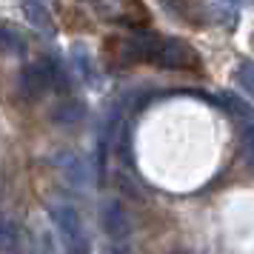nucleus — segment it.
<instances>
[{"label":"nucleus","mask_w":254,"mask_h":254,"mask_svg":"<svg viewBox=\"0 0 254 254\" xmlns=\"http://www.w3.org/2000/svg\"><path fill=\"white\" fill-rule=\"evenodd\" d=\"M226 103H229V112H234V115H240V117H252V106L246 103V100H240V97H234V94H226L223 97Z\"/></svg>","instance_id":"nucleus-11"},{"label":"nucleus","mask_w":254,"mask_h":254,"mask_svg":"<svg viewBox=\"0 0 254 254\" xmlns=\"http://www.w3.org/2000/svg\"><path fill=\"white\" fill-rule=\"evenodd\" d=\"M237 83L246 92H254V66L252 63H243L240 69H237Z\"/></svg>","instance_id":"nucleus-12"},{"label":"nucleus","mask_w":254,"mask_h":254,"mask_svg":"<svg viewBox=\"0 0 254 254\" xmlns=\"http://www.w3.org/2000/svg\"><path fill=\"white\" fill-rule=\"evenodd\" d=\"M83 117H86V106H83V100H77V97L63 100V103L52 112V120L60 123V126H74V123H80Z\"/></svg>","instance_id":"nucleus-8"},{"label":"nucleus","mask_w":254,"mask_h":254,"mask_svg":"<svg viewBox=\"0 0 254 254\" xmlns=\"http://www.w3.org/2000/svg\"><path fill=\"white\" fill-rule=\"evenodd\" d=\"M120 43V52L117 58L123 66H131V63H154V55H157V46H160V35L154 32H134V35L117 40Z\"/></svg>","instance_id":"nucleus-2"},{"label":"nucleus","mask_w":254,"mask_h":254,"mask_svg":"<svg viewBox=\"0 0 254 254\" xmlns=\"http://www.w3.org/2000/svg\"><path fill=\"white\" fill-rule=\"evenodd\" d=\"M20 89H23V94H26V97H32V100L49 92L46 74H43V69L37 66V60L23 66V71H20Z\"/></svg>","instance_id":"nucleus-5"},{"label":"nucleus","mask_w":254,"mask_h":254,"mask_svg":"<svg viewBox=\"0 0 254 254\" xmlns=\"http://www.w3.org/2000/svg\"><path fill=\"white\" fill-rule=\"evenodd\" d=\"M243 146H246V151H249V157L254 163V123L246 126V131H243Z\"/></svg>","instance_id":"nucleus-13"},{"label":"nucleus","mask_w":254,"mask_h":254,"mask_svg":"<svg viewBox=\"0 0 254 254\" xmlns=\"http://www.w3.org/2000/svg\"><path fill=\"white\" fill-rule=\"evenodd\" d=\"M20 49H23L20 35H17L14 29H9L6 23H0V52H3V55H14V52H20Z\"/></svg>","instance_id":"nucleus-10"},{"label":"nucleus","mask_w":254,"mask_h":254,"mask_svg":"<svg viewBox=\"0 0 254 254\" xmlns=\"http://www.w3.org/2000/svg\"><path fill=\"white\" fill-rule=\"evenodd\" d=\"M154 63L163 66V69H194L200 63V55L180 37H160Z\"/></svg>","instance_id":"nucleus-3"},{"label":"nucleus","mask_w":254,"mask_h":254,"mask_svg":"<svg viewBox=\"0 0 254 254\" xmlns=\"http://www.w3.org/2000/svg\"><path fill=\"white\" fill-rule=\"evenodd\" d=\"M229 3H243V0H229Z\"/></svg>","instance_id":"nucleus-14"},{"label":"nucleus","mask_w":254,"mask_h":254,"mask_svg":"<svg viewBox=\"0 0 254 254\" xmlns=\"http://www.w3.org/2000/svg\"><path fill=\"white\" fill-rule=\"evenodd\" d=\"M37 66L43 69V74H46V83H49V92H63L66 86H69V77H66V71H63V66H60L58 58H52V55H43V58L37 60Z\"/></svg>","instance_id":"nucleus-7"},{"label":"nucleus","mask_w":254,"mask_h":254,"mask_svg":"<svg viewBox=\"0 0 254 254\" xmlns=\"http://www.w3.org/2000/svg\"><path fill=\"white\" fill-rule=\"evenodd\" d=\"M20 9H23L26 20H29V23H35L37 29H49V26H52V20H49L52 14H49V9L40 3V0H23V3H20Z\"/></svg>","instance_id":"nucleus-9"},{"label":"nucleus","mask_w":254,"mask_h":254,"mask_svg":"<svg viewBox=\"0 0 254 254\" xmlns=\"http://www.w3.org/2000/svg\"><path fill=\"white\" fill-rule=\"evenodd\" d=\"M177 254H180V252H177Z\"/></svg>","instance_id":"nucleus-15"},{"label":"nucleus","mask_w":254,"mask_h":254,"mask_svg":"<svg viewBox=\"0 0 254 254\" xmlns=\"http://www.w3.org/2000/svg\"><path fill=\"white\" fill-rule=\"evenodd\" d=\"M49 214L55 220L58 231L63 234L66 252L69 254H89V237H86V229H83V220L77 214V208L66 206V203H52L49 206Z\"/></svg>","instance_id":"nucleus-1"},{"label":"nucleus","mask_w":254,"mask_h":254,"mask_svg":"<svg viewBox=\"0 0 254 254\" xmlns=\"http://www.w3.org/2000/svg\"><path fill=\"white\" fill-rule=\"evenodd\" d=\"M100 223H103V231L112 237V240H123L131 234V217H128V211L123 208L120 200H103V206H100Z\"/></svg>","instance_id":"nucleus-4"},{"label":"nucleus","mask_w":254,"mask_h":254,"mask_svg":"<svg viewBox=\"0 0 254 254\" xmlns=\"http://www.w3.org/2000/svg\"><path fill=\"white\" fill-rule=\"evenodd\" d=\"M23 252V231L17 223L0 217V254H20Z\"/></svg>","instance_id":"nucleus-6"}]
</instances>
